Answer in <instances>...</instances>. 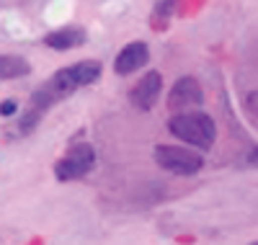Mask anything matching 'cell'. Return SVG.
<instances>
[{
	"instance_id": "1",
	"label": "cell",
	"mask_w": 258,
	"mask_h": 245,
	"mask_svg": "<svg viewBox=\"0 0 258 245\" xmlns=\"http://www.w3.org/2000/svg\"><path fill=\"white\" fill-rule=\"evenodd\" d=\"M170 135L178 137L186 145H194L199 150H209L217 140V127H214L212 116L199 114V111H183V114L173 116L168 124Z\"/></svg>"
},
{
	"instance_id": "2",
	"label": "cell",
	"mask_w": 258,
	"mask_h": 245,
	"mask_svg": "<svg viewBox=\"0 0 258 245\" xmlns=\"http://www.w3.org/2000/svg\"><path fill=\"white\" fill-rule=\"evenodd\" d=\"M155 160L160 168L176 173V175H194L204 168V158L194 150H186V147H168V145H160L155 147Z\"/></svg>"
},
{
	"instance_id": "3",
	"label": "cell",
	"mask_w": 258,
	"mask_h": 245,
	"mask_svg": "<svg viewBox=\"0 0 258 245\" xmlns=\"http://www.w3.org/2000/svg\"><path fill=\"white\" fill-rule=\"evenodd\" d=\"M96 165V152L91 145H73L68 150V155L54 165V175L57 181H78V178L88 175Z\"/></svg>"
},
{
	"instance_id": "4",
	"label": "cell",
	"mask_w": 258,
	"mask_h": 245,
	"mask_svg": "<svg viewBox=\"0 0 258 245\" xmlns=\"http://www.w3.org/2000/svg\"><path fill=\"white\" fill-rule=\"evenodd\" d=\"M160 91H163V78L160 73H147L132 91H129V103L140 111H150L158 98H160Z\"/></svg>"
},
{
	"instance_id": "5",
	"label": "cell",
	"mask_w": 258,
	"mask_h": 245,
	"mask_svg": "<svg viewBox=\"0 0 258 245\" xmlns=\"http://www.w3.org/2000/svg\"><path fill=\"white\" fill-rule=\"evenodd\" d=\"M202 101H204V93L197 78H181L168 96L170 108H191V106H199Z\"/></svg>"
},
{
	"instance_id": "6",
	"label": "cell",
	"mask_w": 258,
	"mask_h": 245,
	"mask_svg": "<svg viewBox=\"0 0 258 245\" xmlns=\"http://www.w3.org/2000/svg\"><path fill=\"white\" fill-rule=\"evenodd\" d=\"M150 59V49L145 41H132L116 54V62H114V70L119 75H132L135 70H140L142 65Z\"/></svg>"
},
{
	"instance_id": "7",
	"label": "cell",
	"mask_w": 258,
	"mask_h": 245,
	"mask_svg": "<svg viewBox=\"0 0 258 245\" xmlns=\"http://www.w3.org/2000/svg\"><path fill=\"white\" fill-rule=\"evenodd\" d=\"M85 41V31L78 29V26H64V29H57L52 34L44 36V44L49 49H73V47H80Z\"/></svg>"
},
{
	"instance_id": "8",
	"label": "cell",
	"mask_w": 258,
	"mask_h": 245,
	"mask_svg": "<svg viewBox=\"0 0 258 245\" xmlns=\"http://www.w3.org/2000/svg\"><path fill=\"white\" fill-rule=\"evenodd\" d=\"M31 73V65L24 57L16 54H0V80H13V78H24Z\"/></svg>"
},
{
	"instance_id": "9",
	"label": "cell",
	"mask_w": 258,
	"mask_h": 245,
	"mask_svg": "<svg viewBox=\"0 0 258 245\" xmlns=\"http://www.w3.org/2000/svg\"><path fill=\"white\" fill-rule=\"evenodd\" d=\"M18 106H16V101H3V106H0V114L3 116H8V114H13Z\"/></svg>"
},
{
	"instance_id": "10",
	"label": "cell",
	"mask_w": 258,
	"mask_h": 245,
	"mask_svg": "<svg viewBox=\"0 0 258 245\" xmlns=\"http://www.w3.org/2000/svg\"><path fill=\"white\" fill-rule=\"evenodd\" d=\"M250 245H255V242H250Z\"/></svg>"
}]
</instances>
